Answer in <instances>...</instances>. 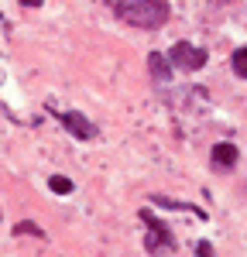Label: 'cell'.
<instances>
[{
  "label": "cell",
  "mask_w": 247,
  "mask_h": 257,
  "mask_svg": "<svg viewBox=\"0 0 247 257\" xmlns=\"http://www.w3.org/2000/svg\"><path fill=\"white\" fill-rule=\"evenodd\" d=\"M52 117L59 120L72 138H79V141H93L96 138V123L86 120L82 113H76V110H55V106H52Z\"/></svg>",
  "instance_id": "cell-4"
},
{
  "label": "cell",
  "mask_w": 247,
  "mask_h": 257,
  "mask_svg": "<svg viewBox=\"0 0 247 257\" xmlns=\"http://www.w3.org/2000/svg\"><path fill=\"white\" fill-rule=\"evenodd\" d=\"M106 4H110V7H117V4H120V0H106Z\"/></svg>",
  "instance_id": "cell-12"
},
{
  "label": "cell",
  "mask_w": 247,
  "mask_h": 257,
  "mask_svg": "<svg viewBox=\"0 0 247 257\" xmlns=\"http://www.w3.org/2000/svg\"><path fill=\"white\" fill-rule=\"evenodd\" d=\"M48 189H52L55 196H69L76 185H72V178H65V175H52L48 178Z\"/></svg>",
  "instance_id": "cell-9"
},
{
  "label": "cell",
  "mask_w": 247,
  "mask_h": 257,
  "mask_svg": "<svg viewBox=\"0 0 247 257\" xmlns=\"http://www.w3.org/2000/svg\"><path fill=\"white\" fill-rule=\"evenodd\" d=\"M138 219H141V226H144V250L151 257H162V254H172V250H175V233H172L151 209H141Z\"/></svg>",
  "instance_id": "cell-2"
},
{
  "label": "cell",
  "mask_w": 247,
  "mask_h": 257,
  "mask_svg": "<svg viewBox=\"0 0 247 257\" xmlns=\"http://www.w3.org/2000/svg\"><path fill=\"white\" fill-rule=\"evenodd\" d=\"M230 65H233V72H237L240 79H247V48H237V52L230 55Z\"/></svg>",
  "instance_id": "cell-10"
},
{
  "label": "cell",
  "mask_w": 247,
  "mask_h": 257,
  "mask_svg": "<svg viewBox=\"0 0 247 257\" xmlns=\"http://www.w3.org/2000/svg\"><path fill=\"white\" fill-rule=\"evenodd\" d=\"M196 257H216L213 243H209V240H199V243H196Z\"/></svg>",
  "instance_id": "cell-11"
},
{
  "label": "cell",
  "mask_w": 247,
  "mask_h": 257,
  "mask_svg": "<svg viewBox=\"0 0 247 257\" xmlns=\"http://www.w3.org/2000/svg\"><path fill=\"white\" fill-rule=\"evenodd\" d=\"M113 14L120 21H127L131 28H141V31H158L168 24L172 18V7L168 0H120L113 7Z\"/></svg>",
  "instance_id": "cell-1"
},
{
  "label": "cell",
  "mask_w": 247,
  "mask_h": 257,
  "mask_svg": "<svg viewBox=\"0 0 247 257\" xmlns=\"http://www.w3.org/2000/svg\"><path fill=\"white\" fill-rule=\"evenodd\" d=\"M209 158H213V172L226 175V172H233V168H237V158H240V151H237L230 141H220V144H213Z\"/></svg>",
  "instance_id": "cell-5"
},
{
  "label": "cell",
  "mask_w": 247,
  "mask_h": 257,
  "mask_svg": "<svg viewBox=\"0 0 247 257\" xmlns=\"http://www.w3.org/2000/svg\"><path fill=\"white\" fill-rule=\"evenodd\" d=\"M172 62H168V55H162V52H148V72H151V79L155 82H168L172 79Z\"/></svg>",
  "instance_id": "cell-6"
},
{
  "label": "cell",
  "mask_w": 247,
  "mask_h": 257,
  "mask_svg": "<svg viewBox=\"0 0 247 257\" xmlns=\"http://www.w3.org/2000/svg\"><path fill=\"white\" fill-rule=\"evenodd\" d=\"M155 206H165V209H182V213H192V216H203L206 219V209L196 206V202H182V199H172V196H151Z\"/></svg>",
  "instance_id": "cell-7"
},
{
  "label": "cell",
  "mask_w": 247,
  "mask_h": 257,
  "mask_svg": "<svg viewBox=\"0 0 247 257\" xmlns=\"http://www.w3.org/2000/svg\"><path fill=\"white\" fill-rule=\"evenodd\" d=\"M14 237H35V240H45V230H41L38 223H31V219H21L18 226H14Z\"/></svg>",
  "instance_id": "cell-8"
},
{
  "label": "cell",
  "mask_w": 247,
  "mask_h": 257,
  "mask_svg": "<svg viewBox=\"0 0 247 257\" xmlns=\"http://www.w3.org/2000/svg\"><path fill=\"white\" fill-rule=\"evenodd\" d=\"M168 62H172L175 69H182V72H199L206 65V48H196V45H189V41H175V45L168 48Z\"/></svg>",
  "instance_id": "cell-3"
}]
</instances>
